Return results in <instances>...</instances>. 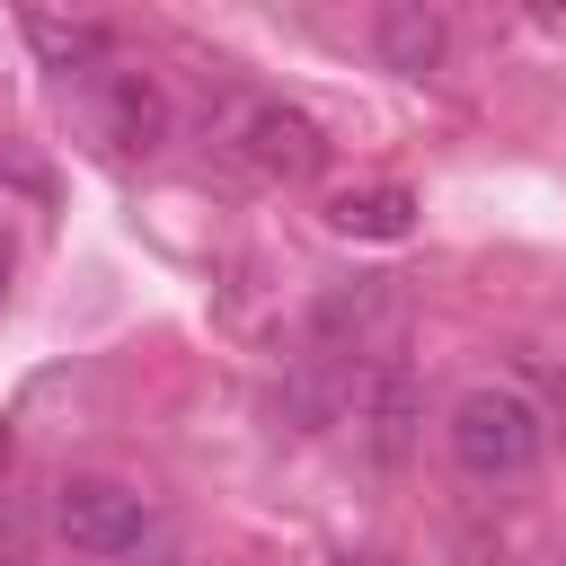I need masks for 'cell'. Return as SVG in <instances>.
<instances>
[{
  "instance_id": "1",
  "label": "cell",
  "mask_w": 566,
  "mask_h": 566,
  "mask_svg": "<svg viewBox=\"0 0 566 566\" xmlns=\"http://www.w3.org/2000/svg\"><path fill=\"white\" fill-rule=\"evenodd\" d=\"M442 442H451L460 478H478V486H513V478H531V469L548 460V407H539L522 380H478V389L451 398Z\"/></svg>"
},
{
  "instance_id": "2",
  "label": "cell",
  "mask_w": 566,
  "mask_h": 566,
  "mask_svg": "<svg viewBox=\"0 0 566 566\" xmlns=\"http://www.w3.org/2000/svg\"><path fill=\"white\" fill-rule=\"evenodd\" d=\"M212 142H221V159H239V168L265 177V186H310V177L327 168V133H318V115H301V106L274 97V88H221V106H212Z\"/></svg>"
},
{
  "instance_id": "3",
  "label": "cell",
  "mask_w": 566,
  "mask_h": 566,
  "mask_svg": "<svg viewBox=\"0 0 566 566\" xmlns=\"http://www.w3.org/2000/svg\"><path fill=\"white\" fill-rule=\"evenodd\" d=\"M53 531H62L71 557H88V566H142V557L168 548L159 504H150L142 486H124V478H62V486H53Z\"/></svg>"
},
{
  "instance_id": "4",
  "label": "cell",
  "mask_w": 566,
  "mask_h": 566,
  "mask_svg": "<svg viewBox=\"0 0 566 566\" xmlns=\"http://www.w3.org/2000/svg\"><path fill=\"white\" fill-rule=\"evenodd\" d=\"M389 327H398V292L389 274H354V283H327L301 318V363H327V371H363L389 354Z\"/></svg>"
},
{
  "instance_id": "5",
  "label": "cell",
  "mask_w": 566,
  "mask_h": 566,
  "mask_svg": "<svg viewBox=\"0 0 566 566\" xmlns=\"http://www.w3.org/2000/svg\"><path fill=\"white\" fill-rule=\"evenodd\" d=\"M354 442H363V460L371 469H407V451H416V433H424V389H416V363L407 354H380V363H363V380H354Z\"/></svg>"
},
{
  "instance_id": "6",
  "label": "cell",
  "mask_w": 566,
  "mask_h": 566,
  "mask_svg": "<svg viewBox=\"0 0 566 566\" xmlns=\"http://www.w3.org/2000/svg\"><path fill=\"white\" fill-rule=\"evenodd\" d=\"M88 88V106H97V133L124 150V159H150L159 142H168V97H159V80L142 71V62H106L97 80H80Z\"/></svg>"
},
{
  "instance_id": "7",
  "label": "cell",
  "mask_w": 566,
  "mask_h": 566,
  "mask_svg": "<svg viewBox=\"0 0 566 566\" xmlns=\"http://www.w3.org/2000/svg\"><path fill=\"white\" fill-rule=\"evenodd\" d=\"M371 53H380V71L424 80V71L451 62V18H442L433 0H380V9H371Z\"/></svg>"
},
{
  "instance_id": "8",
  "label": "cell",
  "mask_w": 566,
  "mask_h": 566,
  "mask_svg": "<svg viewBox=\"0 0 566 566\" xmlns=\"http://www.w3.org/2000/svg\"><path fill=\"white\" fill-rule=\"evenodd\" d=\"M18 35H27V53H35L53 80H97V71L115 62V27H106V18H44V9H27Z\"/></svg>"
},
{
  "instance_id": "9",
  "label": "cell",
  "mask_w": 566,
  "mask_h": 566,
  "mask_svg": "<svg viewBox=\"0 0 566 566\" xmlns=\"http://www.w3.org/2000/svg\"><path fill=\"white\" fill-rule=\"evenodd\" d=\"M327 230L336 239H407L416 195L407 186H345V195H327Z\"/></svg>"
},
{
  "instance_id": "10",
  "label": "cell",
  "mask_w": 566,
  "mask_h": 566,
  "mask_svg": "<svg viewBox=\"0 0 566 566\" xmlns=\"http://www.w3.org/2000/svg\"><path fill=\"white\" fill-rule=\"evenodd\" d=\"M9 265H18V248H9V230H0V301H9Z\"/></svg>"
},
{
  "instance_id": "11",
  "label": "cell",
  "mask_w": 566,
  "mask_h": 566,
  "mask_svg": "<svg viewBox=\"0 0 566 566\" xmlns=\"http://www.w3.org/2000/svg\"><path fill=\"white\" fill-rule=\"evenodd\" d=\"M0 469H9V416H0Z\"/></svg>"
}]
</instances>
